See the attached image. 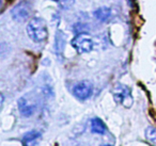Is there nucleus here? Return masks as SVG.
Segmentation results:
<instances>
[{
	"label": "nucleus",
	"mask_w": 156,
	"mask_h": 146,
	"mask_svg": "<svg viewBox=\"0 0 156 146\" xmlns=\"http://www.w3.org/2000/svg\"><path fill=\"white\" fill-rule=\"evenodd\" d=\"M27 33L29 37L35 43L43 42L47 37V26L45 20L39 17L31 19L27 26Z\"/></svg>",
	"instance_id": "f257e3e1"
},
{
	"label": "nucleus",
	"mask_w": 156,
	"mask_h": 146,
	"mask_svg": "<svg viewBox=\"0 0 156 146\" xmlns=\"http://www.w3.org/2000/svg\"><path fill=\"white\" fill-rule=\"evenodd\" d=\"M112 96L118 105H121L125 108H130L134 103L132 91H130L129 86L125 85V84H115V88L112 89Z\"/></svg>",
	"instance_id": "f03ea898"
},
{
	"label": "nucleus",
	"mask_w": 156,
	"mask_h": 146,
	"mask_svg": "<svg viewBox=\"0 0 156 146\" xmlns=\"http://www.w3.org/2000/svg\"><path fill=\"white\" fill-rule=\"evenodd\" d=\"M71 44L74 49L80 54H88V52L92 51V49H93V47H94L93 40H92V37L86 32L78 33L73 39Z\"/></svg>",
	"instance_id": "7ed1b4c3"
},
{
	"label": "nucleus",
	"mask_w": 156,
	"mask_h": 146,
	"mask_svg": "<svg viewBox=\"0 0 156 146\" xmlns=\"http://www.w3.org/2000/svg\"><path fill=\"white\" fill-rule=\"evenodd\" d=\"M30 13L31 7L27 1H22V2L17 3L11 11L12 18L18 23H23L26 19H28V17L30 16Z\"/></svg>",
	"instance_id": "20e7f679"
},
{
	"label": "nucleus",
	"mask_w": 156,
	"mask_h": 146,
	"mask_svg": "<svg viewBox=\"0 0 156 146\" xmlns=\"http://www.w3.org/2000/svg\"><path fill=\"white\" fill-rule=\"evenodd\" d=\"M17 105L22 115L26 116V117L31 116L37 110V103L34 101V99L30 98V97L26 96V95L18 99Z\"/></svg>",
	"instance_id": "39448f33"
},
{
	"label": "nucleus",
	"mask_w": 156,
	"mask_h": 146,
	"mask_svg": "<svg viewBox=\"0 0 156 146\" xmlns=\"http://www.w3.org/2000/svg\"><path fill=\"white\" fill-rule=\"evenodd\" d=\"M73 93L78 99L80 100H86L88 99L93 93V85L90 81L85 80V81H81L79 83H77L74 86Z\"/></svg>",
	"instance_id": "423d86ee"
},
{
	"label": "nucleus",
	"mask_w": 156,
	"mask_h": 146,
	"mask_svg": "<svg viewBox=\"0 0 156 146\" xmlns=\"http://www.w3.org/2000/svg\"><path fill=\"white\" fill-rule=\"evenodd\" d=\"M90 128H91L92 132L96 133V134H105L107 130L106 125H105L104 122L98 117L92 118L91 123H90Z\"/></svg>",
	"instance_id": "0eeeda50"
},
{
	"label": "nucleus",
	"mask_w": 156,
	"mask_h": 146,
	"mask_svg": "<svg viewBox=\"0 0 156 146\" xmlns=\"http://www.w3.org/2000/svg\"><path fill=\"white\" fill-rule=\"evenodd\" d=\"M111 15V10L108 7H103L94 11V16L100 22H106Z\"/></svg>",
	"instance_id": "6e6552de"
},
{
	"label": "nucleus",
	"mask_w": 156,
	"mask_h": 146,
	"mask_svg": "<svg viewBox=\"0 0 156 146\" xmlns=\"http://www.w3.org/2000/svg\"><path fill=\"white\" fill-rule=\"evenodd\" d=\"M64 35L63 33L59 32L57 33V36H56V43H55V51H56V54L58 56H62V52H63V49H64Z\"/></svg>",
	"instance_id": "1a4fd4ad"
},
{
	"label": "nucleus",
	"mask_w": 156,
	"mask_h": 146,
	"mask_svg": "<svg viewBox=\"0 0 156 146\" xmlns=\"http://www.w3.org/2000/svg\"><path fill=\"white\" fill-rule=\"evenodd\" d=\"M41 135H42V133L37 130L29 131V132H27L26 134L24 135V137H23V144H24V145H29V144H31V142L35 141L37 139L41 137Z\"/></svg>",
	"instance_id": "9d476101"
},
{
	"label": "nucleus",
	"mask_w": 156,
	"mask_h": 146,
	"mask_svg": "<svg viewBox=\"0 0 156 146\" xmlns=\"http://www.w3.org/2000/svg\"><path fill=\"white\" fill-rule=\"evenodd\" d=\"M145 137L151 144H155L156 145V129L154 127H147L145 129Z\"/></svg>",
	"instance_id": "9b49d317"
},
{
	"label": "nucleus",
	"mask_w": 156,
	"mask_h": 146,
	"mask_svg": "<svg viewBox=\"0 0 156 146\" xmlns=\"http://www.w3.org/2000/svg\"><path fill=\"white\" fill-rule=\"evenodd\" d=\"M55 1L58 3L59 7L64 10H67V9H69V8H72L74 5V3H75V0H55Z\"/></svg>",
	"instance_id": "f8f14e48"
}]
</instances>
